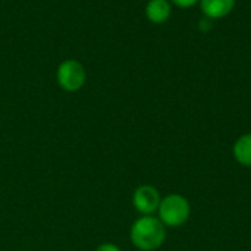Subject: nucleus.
Segmentation results:
<instances>
[{"label": "nucleus", "mask_w": 251, "mask_h": 251, "mask_svg": "<svg viewBox=\"0 0 251 251\" xmlns=\"http://www.w3.org/2000/svg\"><path fill=\"white\" fill-rule=\"evenodd\" d=\"M162 196L153 185H140L132 194V204L143 216L154 215L160 206Z\"/></svg>", "instance_id": "20e7f679"}, {"label": "nucleus", "mask_w": 251, "mask_h": 251, "mask_svg": "<svg viewBox=\"0 0 251 251\" xmlns=\"http://www.w3.org/2000/svg\"><path fill=\"white\" fill-rule=\"evenodd\" d=\"M96 251H122L118 246H115V244H112V243H104V244H101V246H99L97 247V250Z\"/></svg>", "instance_id": "9d476101"}, {"label": "nucleus", "mask_w": 251, "mask_h": 251, "mask_svg": "<svg viewBox=\"0 0 251 251\" xmlns=\"http://www.w3.org/2000/svg\"><path fill=\"white\" fill-rule=\"evenodd\" d=\"M232 154L237 163L244 168H251V132L243 134L232 146Z\"/></svg>", "instance_id": "0eeeda50"}, {"label": "nucleus", "mask_w": 251, "mask_h": 251, "mask_svg": "<svg viewBox=\"0 0 251 251\" xmlns=\"http://www.w3.org/2000/svg\"><path fill=\"white\" fill-rule=\"evenodd\" d=\"M56 81L63 91H68V93L79 91L87 81V74H85L84 65L75 59L63 60L57 66Z\"/></svg>", "instance_id": "7ed1b4c3"}, {"label": "nucleus", "mask_w": 251, "mask_h": 251, "mask_svg": "<svg viewBox=\"0 0 251 251\" xmlns=\"http://www.w3.org/2000/svg\"><path fill=\"white\" fill-rule=\"evenodd\" d=\"M199 28H200V31L207 32V31H210V29L213 28V21L204 16V18H201V19H200V22H199Z\"/></svg>", "instance_id": "1a4fd4ad"}, {"label": "nucleus", "mask_w": 251, "mask_h": 251, "mask_svg": "<svg viewBox=\"0 0 251 251\" xmlns=\"http://www.w3.org/2000/svg\"><path fill=\"white\" fill-rule=\"evenodd\" d=\"M169 1L181 9H188V7H193L197 3H200V0H169Z\"/></svg>", "instance_id": "6e6552de"}, {"label": "nucleus", "mask_w": 251, "mask_h": 251, "mask_svg": "<svg viewBox=\"0 0 251 251\" xmlns=\"http://www.w3.org/2000/svg\"><path fill=\"white\" fill-rule=\"evenodd\" d=\"M172 15V6L169 0H149L146 4V16L151 24H165Z\"/></svg>", "instance_id": "423d86ee"}, {"label": "nucleus", "mask_w": 251, "mask_h": 251, "mask_svg": "<svg viewBox=\"0 0 251 251\" xmlns=\"http://www.w3.org/2000/svg\"><path fill=\"white\" fill-rule=\"evenodd\" d=\"M131 243L140 251L159 250L166 240V226L153 215L138 218L129 231Z\"/></svg>", "instance_id": "f257e3e1"}, {"label": "nucleus", "mask_w": 251, "mask_h": 251, "mask_svg": "<svg viewBox=\"0 0 251 251\" xmlns=\"http://www.w3.org/2000/svg\"><path fill=\"white\" fill-rule=\"evenodd\" d=\"M235 6V0H200L203 15L212 21L228 16Z\"/></svg>", "instance_id": "39448f33"}, {"label": "nucleus", "mask_w": 251, "mask_h": 251, "mask_svg": "<svg viewBox=\"0 0 251 251\" xmlns=\"http://www.w3.org/2000/svg\"><path fill=\"white\" fill-rule=\"evenodd\" d=\"M159 219L166 228H178L187 224L191 216V204L181 194H168L162 199L157 209Z\"/></svg>", "instance_id": "f03ea898"}]
</instances>
